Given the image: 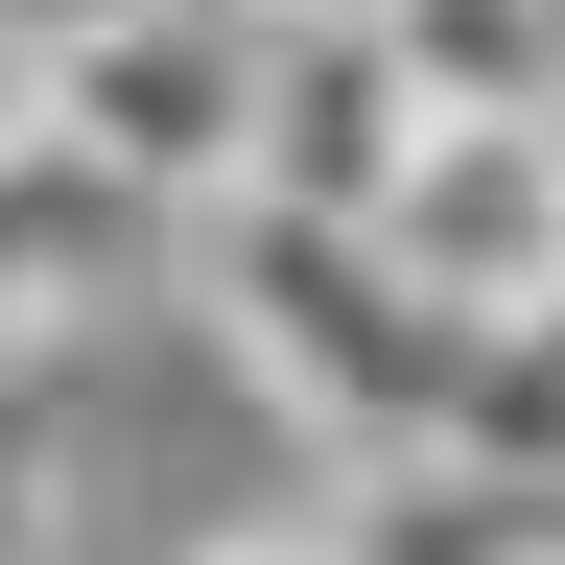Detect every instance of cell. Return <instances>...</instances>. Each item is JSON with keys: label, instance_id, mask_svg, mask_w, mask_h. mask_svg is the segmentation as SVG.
Wrapping results in <instances>:
<instances>
[{"label": "cell", "instance_id": "cell-1", "mask_svg": "<svg viewBox=\"0 0 565 565\" xmlns=\"http://www.w3.org/2000/svg\"><path fill=\"white\" fill-rule=\"evenodd\" d=\"M189 307H212V353L330 448V494L448 448V307H401L377 236H330V212H189Z\"/></svg>", "mask_w": 565, "mask_h": 565}, {"label": "cell", "instance_id": "cell-2", "mask_svg": "<svg viewBox=\"0 0 565 565\" xmlns=\"http://www.w3.org/2000/svg\"><path fill=\"white\" fill-rule=\"evenodd\" d=\"M236 118H259V47L212 24V0H71V24L24 47V141L95 166L141 236L236 212Z\"/></svg>", "mask_w": 565, "mask_h": 565}, {"label": "cell", "instance_id": "cell-3", "mask_svg": "<svg viewBox=\"0 0 565 565\" xmlns=\"http://www.w3.org/2000/svg\"><path fill=\"white\" fill-rule=\"evenodd\" d=\"M377 259H401V307H565V118H424L401 141V189H377Z\"/></svg>", "mask_w": 565, "mask_h": 565}, {"label": "cell", "instance_id": "cell-4", "mask_svg": "<svg viewBox=\"0 0 565 565\" xmlns=\"http://www.w3.org/2000/svg\"><path fill=\"white\" fill-rule=\"evenodd\" d=\"M401 71L377 47H259V118H236V212H330V236H377V189H401Z\"/></svg>", "mask_w": 565, "mask_h": 565}, {"label": "cell", "instance_id": "cell-5", "mask_svg": "<svg viewBox=\"0 0 565 565\" xmlns=\"http://www.w3.org/2000/svg\"><path fill=\"white\" fill-rule=\"evenodd\" d=\"M118 282H141V212L95 166H47V141H0V377H47Z\"/></svg>", "mask_w": 565, "mask_h": 565}, {"label": "cell", "instance_id": "cell-6", "mask_svg": "<svg viewBox=\"0 0 565 565\" xmlns=\"http://www.w3.org/2000/svg\"><path fill=\"white\" fill-rule=\"evenodd\" d=\"M424 471H471V494H565V307H494V330H448V448Z\"/></svg>", "mask_w": 565, "mask_h": 565}, {"label": "cell", "instance_id": "cell-7", "mask_svg": "<svg viewBox=\"0 0 565 565\" xmlns=\"http://www.w3.org/2000/svg\"><path fill=\"white\" fill-rule=\"evenodd\" d=\"M401 118H565V24L542 0H377Z\"/></svg>", "mask_w": 565, "mask_h": 565}, {"label": "cell", "instance_id": "cell-8", "mask_svg": "<svg viewBox=\"0 0 565 565\" xmlns=\"http://www.w3.org/2000/svg\"><path fill=\"white\" fill-rule=\"evenodd\" d=\"M71 542V424H47V377H0V565H47Z\"/></svg>", "mask_w": 565, "mask_h": 565}, {"label": "cell", "instance_id": "cell-9", "mask_svg": "<svg viewBox=\"0 0 565 565\" xmlns=\"http://www.w3.org/2000/svg\"><path fill=\"white\" fill-rule=\"evenodd\" d=\"M236 47H377V0H212Z\"/></svg>", "mask_w": 565, "mask_h": 565}, {"label": "cell", "instance_id": "cell-10", "mask_svg": "<svg viewBox=\"0 0 565 565\" xmlns=\"http://www.w3.org/2000/svg\"><path fill=\"white\" fill-rule=\"evenodd\" d=\"M189 565H353V542H330V494H307V519H236V542H189Z\"/></svg>", "mask_w": 565, "mask_h": 565}, {"label": "cell", "instance_id": "cell-11", "mask_svg": "<svg viewBox=\"0 0 565 565\" xmlns=\"http://www.w3.org/2000/svg\"><path fill=\"white\" fill-rule=\"evenodd\" d=\"M0 141H24V47H0Z\"/></svg>", "mask_w": 565, "mask_h": 565}, {"label": "cell", "instance_id": "cell-12", "mask_svg": "<svg viewBox=\"0 0 565 565\" xmlns=\"http://www.w3.org/2000/svg\"><path fill=\"white\" fill-rule=\"evenodd\" d=\"M542 24H565V0H542Z\"/></svg>", "mask_w": 565, "mask_h": 565}]
</instances>
